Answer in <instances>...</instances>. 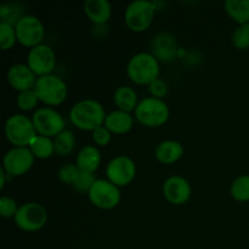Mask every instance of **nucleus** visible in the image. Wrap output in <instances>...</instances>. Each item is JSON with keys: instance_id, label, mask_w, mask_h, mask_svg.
Returning a JSON list of instances; mask_svg holds the SVG:
<instances>
[{"instance_id": "1", "label": "nucleus", "mask_w": 249, "mask_h": 249, "mask_svg": "<svg viewBox=\"0 0 249 249\" xmlns=\"http://www.w3.org/2000/svg\"><path fill=\"white\" fill-rule=\"evenodd\" d=\"M104 106L96 100L85 99L77 102L70 111V119L77 128L92 130L102 126L106 119Z\"/></svg>"}, {"instance_id": "2", "label": "nucleus", "mask_w": 249, "mask_h": 249, "mask_svg": "<svg viewBox=\"0 0 249 249\" xmlns=\"http://www.w3.org/2000/svg\"><path fill=\"white\" fill-rule=\"evenodd\" d=\"M126 72L129 78L136 84L150 85L158 79L160 63L152 53H138L129 60Z\"/></svg>"}, {"instance_id": "3", "label": "nucleus", "mask_w": 249, "mask_h": 249, "mask_svg": "<svg viewBox=\"0 0 249 249\" xmlns=\"http://www.w3.org/2000/svg\"><path fill=\"white\" fill-rule=\"evenodd\" d=\"M6 139L16 147H26L31 145L36 136V130L32 119L24 114H12L5 123Z\"/></svg>"}, {"instance_id": "4", "label": "nucleus", "mask_w": 249, "mask_h": 249, "mask_svg": "<svg viewBox=\"0 0 249 249\" xmlns=\"http://www.w3.org/2000/svg\"><path fill=\"white\" fill-rule=\"evenodd\" d=\"M33 90L44 104L56 106L62 104L67 96V84L55 74H46L36 79Z\"/></svg>"}, {"instance_id": "5", "label": "nucleus", "mask_w": 249, "mask_h": 249, "mask_svg": "<svg viewBox=\"0 0 249 249\" xmlns=\"http://www.w3.org/2000/svg\"><path fill=\"white\" fill-rule=\"evenodd\" d=\"M135 117L146 126H160L169 118V107L157 97H145L135 108Z\"/></svg>"}, {"instance_id": "6", "label": "nucleus", "mask_w": 249, "mask_h": 249, "mask_svg": "<svg viewBox=\"0 0 249 249\" xmlns=\"http://www.w3.org/2000/svg\"><path fill=\"white\" fill-rule=\"evenodd\" d=\"M156 6L148 0H135L126 6L124 18L131 31L142 32L150 27L155 16Z\"/></svg>"}, {"instance_id": "7", "label": "nucleus", "mask_w": 249, "mask_h": 249, "mask_svg": "<svg viewBox=\"0 0 249 249\" xmlns=\"http://www.w3.org/2000/svg\"><path fill=\"white\" fill-rule=\"evenodd\" d=\"M36 133L43 136H56L65 130V119L56 109L50 107H41L32 116Z\"/></svg>"}, {"instance_id": "8", "label": "nucleus", "mask_w": 249, "mask_h": 249, "mask_svg": "<svg viewBox=\"0 0 249 249\" xmlns=\"http://www.w3.org/2000/svg\"><path fill=\"white\" fill-rule=\"evenodd\" d=\"M88 196L95 207L101 209L114 208L121 201L118 186L106 179H97L88 192Z\"/></svg>"}, {"instance_id": "9", "label": "nucleus", "mask_w": 249, "mask_h": 249, "mask_svg": "<svg viewBox=\"0 0 249 249\" xmlns=\"http://www.w3.org/2000/svg\"><path fill=\"white\" fill-rule=\"evenodd\" d=\"M48 220L46 209L36 202L22 204L15 215V223L24 231H36L43 228Z\"/></svg>"}, {"instance_id": "10", "label": "nucleus", "mask_w": 249, "mask_h": 249, "mask_svg": "<svg viewBox=\"0 0 249 249\" xmlns=\"http://www.w3.org/2000/svg\"><path fill=\"white\" fill-rule=\"evenodd\" d=\"M15 29H16L17 40L22 45L31 46V48L39 45L45 34V29L41 21L33 15H24L17 22Z\"/></svg>"}, {"instance_id": "11", "label": "nucleus", "mask_w": 249, "mask_h": 249, "mask_svg": "<svg viewBox=\"0 0 249 249\" xmlns=\"http://www.w3.org/2000/svg\"><path fill=\"white\" fill-rule=\"evenodd\" d=\"M34 164V155L28 147H14L5 153L2 169L7 175L19 177L28 172Z\"/></svg>"}, {"instance_id": "12", "label": "nucleus", "mask_w": 249, "mask_h": 249, "mask_svg": "<svg viewBox=\"0 0 249 249\" xmlns=\"http://www.w3.org/2000/svg\"><path fill=\"white\" fill-rule=\"evenodd\" d=\"M136 174V165L128 156L112 158L106 168L107 179L116 186H125L133 181Z\"/></svg>"}, {"instance_id": "13", "label": "nucleus", "mask_w": 249, "mask_h": 249, "mask_svg": "<svg viewBox=\"0 0 249 249\" xmlns=\"http://www.w3.org/2000/svg\"><path fill=\"white\" fill-rule=\"evenodd\" d=\"M56 63V56L51 46L39 44L29 50L27 55V65L39 77L51 74Z\"/></svg>"}, {"instance_id": "14", "label": "nucleus", "mask_w": 249, "mask_h": 249, "mask_svg": "<svg viewBox=\"0 0 249 249\" xmlns=\"http://www.w3.org/2000/svg\"><path fill=\"white\" fill-rule=\"evenodd\" d=\"M163 195L173 204H182L191 196V186L185 178L179 175L169 177L163 184Z\"/></svg>"}, {"instance_id": "15", "label": "nucleus", "mask_w": 249, "mask_h": 249, "mask_svg": "<svg viewBox=\"0 0 249 249\" xmlns=\"http://www.w3.org/2000/svg\"><path fill=\"white\" fill-rule=\"evenodd\" d=\"M36 79L38 78H36V73L28 67V65L16 63L7 71V80L10 85L19 92L33 90Z\"/></svg>"}, {"instance_id": "16", "label": "nucleus", "mask_w": 249, "mask_h": 249, "mask_svg": "<svg viewBox=\"0 0 249 249\" xmlns=\"http://www.w3.org/2000/svg\"><path fill=\"white\" fill-rule=\"evenodd\" d=\"M151 49H152V55L157 60L172 61L174 60L178 53L177 39L170 33H165V32L158 33L152 39Z\"/></svg>"}, {"instance_id": "17", "label": "nucleus", "mask_w": 249, "mask_h": 249, "mask_svg": "<svg viewBox=\"0 0 249 249\" xmlns=\"http://www.w3.org/2000/svg\"><path fill=\"white\" fill-rule=\"evenodd\" d=\"M84 12L95 24H104L111 17V2L107 0H87L84 2Z\"/></svg>"}, {"instance_id": "18", "label": "nucleus", "mask_w": 249, "mask_h": 249, "mask_svg": "<svg viewBox=\"0 0 249 249\" xmlns=\"http://www.w3.org/2000/svg\"><path fill=\"white\" fill-rule=\"evenodd\" d=\"M155 155L160 163L172 164L181 158V156L184 155V147L181 143L175 140H164L158 143Z\"/></svg>"}, {"instance_id": "19", "label": "nucleus", "mask_w": 249, "mask_h": 249, "mask_svg": "<svg viewBox=\"0 0 249 249\" xmlns=\"http://www.w3.org/2000/svg\"><path fill=\"white\" fill-rule=\"evenodd\" d=\"M100 163H101V153L95 146H84L78 152L75 164L78 165L80 172L92 173L94 174L95 170L99 168Z\"/></svg>"}, {"instance_id": "20", "label": "nucleus", "mask_w": 249, "mask_h": 249, "mask_svg": "<svg viewBox=\"0 0 249 249\" xmlns=\"http://www.w3.org/2000/svg\"><path fill=\"white\" fill-rule=\"evenodd\" d=\"M134 124L133 117L129 112L116 109L108 113L105 119V126L108 129L111 133L124 134L131 129Z\"/></svg>"}, {"instance_id": "21", "label": "nucleus", "mask_w": 249, "mask_h": 249, "mask_svg": "<svg viewBox=\"0 0 249 249\" xmlns=\"http://www.w3.org/2000/svg\"><path fill=\"white\" fill-rule=\"evenodd\" d=\"M114 104L119 109L125 112H130L138 106V94L133 88L128 85L119 87L114 92Z\"/></svg>"}, {"instance_id": "22", "label": "nucleus", "mask_w": 249, "mask_h": 249, "mask_svg": "<svg viewBox=\"0 0 249 249\" xmlns=\"http://www.w3.org/2000/svg\"><path fill=\"white\" fill-rule=\"evenodd\" d=\"M224 7L240 24L249 23V0H226Z\"/></svg>"}, {"instance_id": "23", "label": "nucleus", "mask_w": 249, "mask_h": 249, "mask_svg": "<svg viewBox=\"0 0 249 249\" xmlns=\"http://www.w3.org/2000/svg\"><path fill=\"white\" fill-rule=\"evenodd\" d=\"M29 150L32 151L34 157L45 160V158L51 157V155L55 152V146H53V141L48 136L36 135L29 145Z\"/></svg>"}, {"instance_id": "24", "label": "nucleus", "mask_w": 249, "mask_h": 249, "mask_svg": "<svg viewBox=\"0 0 249 249\" xmlns=\"http://www.w3.org/2000/svg\"><path fill=\"white\" fill-rule=\"evenodd\" d=\"M55 152L60 156H67L74 150L75 136L71 130H63L58 135L55 136L53 140Z\"/></svg>"}, {"instance_id": "25", "label": "nucleus", "mask_w": 249, "mask_h": 249, "mask_svg": "<svg viewBox=\"0 0 249 249\" xmlns=\"http://www.w3.org/2000/svg\"><path fill=\"white\" fill-rule=\"evenodd\" d=\"M22 4L18 2H6L0 6V16H1V22H7V23L16 26L17 22L24 16L22 15L23 10L21 9Z\"/></svg>"}, {"instance_id": "26", "label": "nucleus", "mask_w": 249, "mask_h": 249, "mask_svg": "<svg viewBox=\"0 0 249 249\" xmlns=\"http://www.w3.org/2000/svg\"><path fill=\"white\" fill-rule=\"evenodd\" d=\"M230 192L236 201H249V175H241L233 180Z\"/></svg>"}, {"instance_id": "27", "label": "nucleus", "mask_w": 249, "mask_h": 249, "mask_svg": "<svg viewBox=\"0 0 249 249\" xmlns=\"http://www.w3.org/2000/svg\"><path fill=\"white\" fill-rule=\"evenodd\" d=\"M16 40L17 36L15 26L7 22H1L0 23V48L2 50H9L15 45Z\"/></svg>"}, {"instance_id": "28", "label": "nucleus", "mask_w": 249, "mask_h": 249, "mask_svg": "<svg viewBox=\"0 0 249 249\" xmlns=\"http://www.w3.org/2000/svg\"><path fill=\"white\" fill-rule=\"evenodd\" d=\"M96 177H95L92 173H85L80 172V174L78 175L77 179L74 180V182L72 184V187L77 192L80 194H84V192H89L90 189L92 187V185L96 181Z\"/></svg>"}, {"instance_id": "29", "label": "nucleus", "mask_w": 249, "mask_h": 249, "mask_svg": "<svg viewBox=\"0 0 249 249\" xmlns=\"http://www.w3.org/2000/svg\"><path fill=\"white\" fill-rule=\"evenodd\" d=\"M232 43L241 50L249 48V23L240 24L235 29L232 34Z\"/></svg>"}, {"instance_id": "30", "label": "nucleus", "mask_w": 249, "mask_h": 249, "mask_svg": "<svg viewBox=\"0 0 249 249\" xmlns=\"http://www.w3.org/2000/svg\"><path fill=\"white\" fill-rule=\"evenodd\" d=\"M79 174H80V169L78 168L77 164L67 163V164H63L62 167L58 169L57 178L62 182H65V184L72 185Z\"/></svg>"}, {"instance_id": "31", "label": "nucleus", "mask_w": 249, "mask_h": 249, "mask_svg": "<svg viewBox=\"0 0 249 249\" xmlns=\"http://www.w3.org/2000/svg\"><path fill=\"white\" fill-rule=\"evenodd\" d=\"M39 99L36 96V91L34 90H27V91L19 92L18 96H17V106L19 107L23 111H29V109H33L34 107L38 104Z\"/></svg>"}, {"instance_id": "32", "label": "nucleus", "mask_w": 249, "mask_h": 249, "mask_svg": "<svg viewBox=\"0 0 249 249\" xmlns=\"http://www.w3.org/2000/svg\"><path fill=\"white\" fill-rule=\"evenodd\" d=\"M19 207H17V203L15 199L11 197L2 196L0 198V215L2 218H11V216L16 215L17 211Z\"/></svg>"}, {"instance_id": "33", "label": "nucleus", "mask_w": 249, "mask_h": 249, "mask_svg": "<svg viewBox=\"0 0 249 249\" xmlns=\"http://www.w3.org/2000/svg\"><path fill=\"white\" fill-rule=\"evenodd\" d=\"M92 139L99 146H106L111 141V131L106 126H100L92 131Z\"/></svg>"}, {"instance_id": "34", "label": "nucleus", "mask_w": 249, "mask_h": 249, "mask_svg": "<svg viewBox=\"0 0 249 249\" xmlns=\"http://www.w3.org/2000/svg\"><path fill=\"white\" fill-rule=\"evenodd\" d=\"M150 92L152 94V97L162 100V97H164L168 92L167 84L162 79H156L150 84Z\"/></svg>"}, {"instance_id": "35", "label": "nucleus", "mask_w": 249, "mask_h": 249, "mask_svg": "<svg viewBox=\"0 0 249 249\" xmlns=\"http://www.w3.org/2000/svg\"><path fill=\"white\" fill-rule=\"evenodd\" d=\"M6 172H5L4 169H0V190L4 189L5 186V177H6Z\"/></svg>"}]
</instances>
